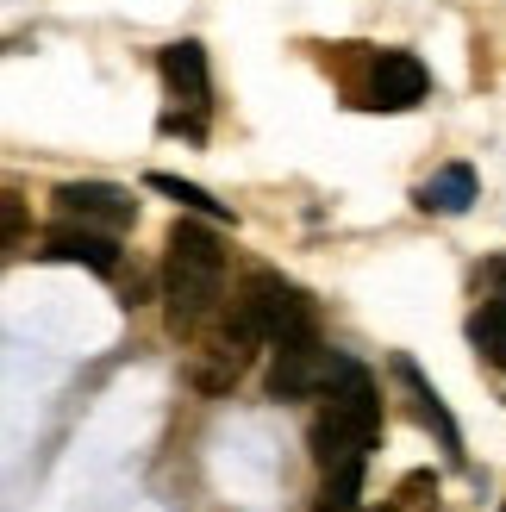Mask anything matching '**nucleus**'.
I'll list each match as a JSON object with an SVG mask.
<instances>
[{"instance_id":"obj_1","label":"nucleus","mask_w":506,"mask_h":512,"mask_svg":"<svg viewBox=\"0 0 506 512\" xmlns=\"http://www.w3.org/2000/svg\"><path fill=\"white\" fill-rule=\"evenodd\" d=\"M225 300V250L207 225L175 219L169 225V250H163V306H169V331L194 338L200 325L219 313Z\"/></svg>"},{"instance_id":"obj_2","label":"nucleus","mask_w":506,"mask_h":512,"mask_svg":"<svg viewBox=\"0 0 506 512\" xmlns=\"http://www.w3.org/2000/svg\"><path fill=\"white\" fill-rule=\"evenodd\" d=\"M238 313L263 331V344H288V338H313V300L294 288V281H282L275 269H257L244 281V294L232 300Z\"/></svg>"},{"instance_id":"obj_3","label":"nucleus","mask_w":506,"mask_h":512,"mask_svg":"<svg viewBox=\"0 0 506 512\" xmlns=\"http://www.w3.org/2000/svg\"><path fill=\"white\" fill-rule=\"evenodd\" d=\"M332 375H338V350H325L319 338H288V344H275V363H269V400L325 394Z\"/></svg>"},{"instance_id":"obj_4","label":"nucleus","mask_w":506,"mask_h":512,"mask_svg":"<svg viewBox=\"0 0 506 512\" xmlns=\"http://www.w3.org/2000/svg\"><path fill=\"white\" fill-rule=\"evenodd\" d=\"M50 207L63 213V225H88V232H125L138 219V200L113 182H63Z\"/></svg>"},{"instance_id":"obj_5","label":"nucleus","mask_w":506,"mask_h":512,"mask_svg":"<svg viewBox=\"0 0 506 512\" xmlns=\"http://www.w3.org/2000/svg\"><path fill=\"white\" fill-rule=\"evenodd\" d=\"M325 394H332V400H325V413L344 419L363 444H375V431H382V394H375V375L363 363H350V356H338V375H332V388H325Z\"/></svg>"},{"instance_id":"obj_6","label":"nucleus","mask_w":506,"mask_h":512,"mask_svg":"<svg viewBox=\"0 0 506 512\" xmlns=\"http://www.w3.org/2000/svg\"><path fill=\"white\" fill-rule=\"evenodd\" d=\"M425 88H432V75H425V63L413 57V50H382V57L369 63V100H363V107L407 113V107L425 100Z\"/></svg>"},{"instance_id":"obj_7","label":"nucleus","mask_w":506,"mask_h":512,"mask_svg":"<svg viewBox=\"0 0 506 512\" xmlns=\"http://www.w3.org/2000/svg\"><path fill=\"white\" fill-rule=\"evenodd\" d=\"M394 381L407 388V400H413V419H419L425 431H438L444 456H450V463H463V431H457V419H450V406L438 400V388L419 375V363H413V356H394Z\"/></svg>"},{"instance_id":"obj_8","label":"nucleus","mask_w":506,"mask_h":512,"mask_svg":"<svg viewBox=\"0 0 506 512\" xmlns=\"http://www.w3.org/2000/svg\"><path fill=\"white\" fill-rule=\"evenodd\" d=\"M157 69H163V88L182 100V107L200 119L213 107V75H207V50H200L194 38H182V44H169L163 57H157Z\"/></svg>"},{"instance_id":"obj_9","label":"nucleus","mask_w":506,"mask_h":512,"mask_svg":"<svg viewBox=\"0 0 506 512\" xmlns=\"http://www.w3.org/2000/svg\"><path fill=\"white\" fill-rule=\"evenodd\" d=\"M38 256L44 263H82L94 275H119V244L107 232H88V225H57Z\"/></svg>"},{"instance_id":"obj_10","label":"nucleus","mask_w":506,"mask_h":512,"mask_svg":"<svg viewBox=\"0 0 506 512\" xmlns=\"http://www.w3.org/2000/svg\"><path fill=\"white\" fill-rule=\"evenodd\" d=\"M469 200H475V169L469 163H444L432 182L419 188L425 213H469Z\"/></svg>"},{"instance_id":"obj_11","label":"nucleus","mask_w":506,"mask_h":512,"mask_svg":"<svg viewBox=\"0 0 506 512\" xmlns=\"http://www.w3.org/2000/svg\"><path fill=\"white\" fill-rule=\"evenodd\" d=\"M144 182L157 188V194H169V200H175V207H182V213H200V219H232V207H225V200H213L207 188L182 182V175H163V169H150Z\"/></svg>"},{"instance_id":"obj_12","label":"nucleus","mask_w":506,"mask_h":512,"mask_svg":"<svg viewBox=\"0 0 506 512\" xmlns=\"http://www.w3.org/2000/svg\"><path fill=\"white\" fill-rule=\"evenodd\" d=\"M469 344L482 350L494 369H506V294H500V300H488L482 313L469 319Z\"/></svg>"},{"instance_id":"obj_13","label":"nucleus","mask_w":506,"mask_h":512,"mask_svg":"<svg viewBox=\"0 0 506 512\" xmlns=\"http://www.w3.org/2000/svg\"><path fill=\"white\" fill-rule=\"evenodd\" d=\"M357 494H363V463L325 469V481H319V506H313V512H357Z\"/></svg>"},{"instance_id":"obj_14","label":"nucleus","mask_w":506,"mask_h":512,"mask_svg":"<svg viewBox=\"0 0 506 512\" xmlns=\"http://www.w3.org/2000/svg\"><path fill=\"white\" fill-rule=\"evenodd\" d=\"M19 219H25L19 213V194H7V238H19Z\"/></svg>"},{"instance_id":"obj_15","label":"nucleus","mask_w":506,"mask_h":512,"mask_svg":"<svg viewBox=\"0 0 506 512\" xmlns=\"http://www.w3.org/2000/svg\"><path fill=\"white\" fill-rule=\"evenodd\" d=\"M357 512H363V506H357Z\"/></svg>"},{"instance_id":"obj_16","label":"nucleus","mask_w":506,"mask_h":512,"mask_svg":"<svg viewBox=\"0 0 506 512\" xmlns=\"http://www.w3.org/2000/svg\"><path fill=\"white\" fill-rule=\"evenodd\" d=\"M500 512H506V506H500Z\"/></svg>"}]
</instances>
